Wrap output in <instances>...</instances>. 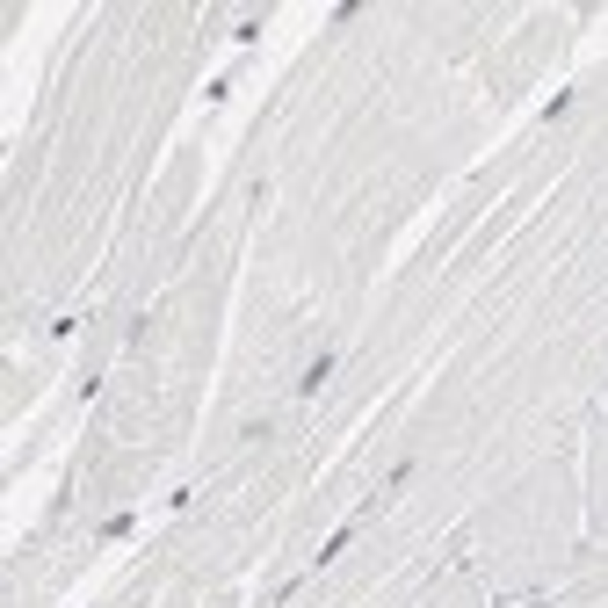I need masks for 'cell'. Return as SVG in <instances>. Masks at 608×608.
Here are the masks:
<instances>
[{
	"label": "cell",
	"mask_w": 608,
	"mask_h": 608,
	"mask_svg": "<svg viewBox=\"0 0 608 608\" xmlns=\"http://www.w3.org/2000/svg\"><path fill=\"white\" fill-rule=\"evenodd\" d=\"M326 377H334V348H326V355H319V362L297 377V392H304V399H312V392H326Z\"/></svg>",
	"instance_id": "cell-1"
}]
</instances>
